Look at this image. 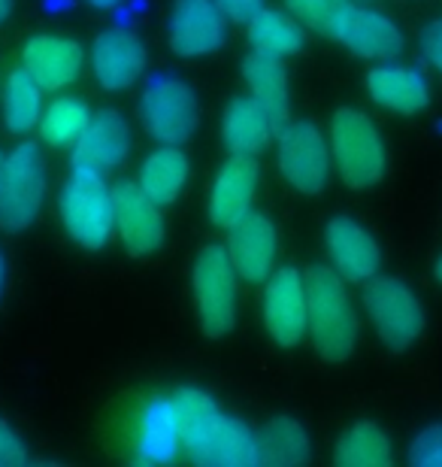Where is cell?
<instances>
[{
	"label": "cell",
	"mask_w": 442,
	"mask_h": 467,
	"mask_svg": "<svg viewBox=\"0 0 442 467\" xmlns=\"http://www.w3.org/2000/svg\"><path fill=\"white\" fill-rule=\"evenodd\" d=\"M182 428V452L203 467H255L258 431L242 419L224 413L203 389L182 386L173 391Z\"/></svg>",
	"instance_id": "obj_1"
},
{
	"label": "cell",
	"mask_w": 442,
	"mask_h": 467,
	"mask_svg": "<svg viewBox=\"0 0 442 467\" xmlns=\"http://www.w3.org/2000/svg\"><path fill=\"white\" fill-rule=\"evenodd\" d=\"M306 285V334L324 361H345L361 337V319L345 288V279L327 265L303 270Z\"/></svg>",
	"instance_id": "obj_2"
},
{
	"label": "cell",
	"mask_w": 442,
	"mask_h": 467,
	"mask_svg": "<svg viewBox=\"0 0 442 467\" xmlns=\"http://www.w3.org/2000/svg\"><path fill=\"white\" fill-rule=\"evenodd\" d=\"M331 161L340 173V180L355 192L373 189L382 182L388 155H385L382 134L375 121L355 107H340L331 119Z\"/></svg>",
	"instance_id": "obj_3"
},
{
	"label": "cell",
	"mask_w": 442,
	"mask_h": 467,
	"mask_svg": "<svg viewBox=\"0 0 442 467\" xmlns=\"http://www.w3.org/2000/svg\"><path fill=\"white\" fill-rule=\"evenodd\" d=\"M61 225L77 246L98 252L109 243L116 222H112V185L103 173L88 167H73L58 198Z\"/></svg>",
	"instance_id": "obj_4"
},
{
	"label": "cell",
	"mask_w": 442,
	"mask_h": 467,
	"mask_svg": "<svg viewBox=\"0 0 442 467\" xmlns=\"http://www.w3.org/2000/svg\"><path fill=\"white\" fill-rule=\"evenodd\" d=\"M237 279L240 276L224 246L210 243L197 252L191 267L194 316L210 340L228 337L237 325Z\"/></svg>",
	"instance_id": "obj_5"
},
{
	"label": "cell",
	"mask_w": 442,
	"mask_h": 467,
	"mask_svg": "<svg viewBox=\"0 0 442 467\" xmlns=\"http://www.w3.org/2000/svg\"><path fill=\"white\" fill-rule=\"evenodd\" d=\"M364 306L388 352H406L425 334V306L400 276H373L364 283Z\"/></svg>",
	"instance_id": "obj_6"
},
{
	"label": "cell",
	"mask_w": 442,
	"mask_h": 467,
	"mask_svg": "<svg viewBox=\"0 0 442 467\" xmlns=\"http://www.w3.org/2000/svg\"><path fill=\"white\" fill-rule=\"evenodd\" d=\"M46 155L36 143H18L0 164V228H31L46 201Z\"/></svg>",
	"instance_id": "obj_7"
},
{
	"label": "cell",
	"mask_w": 442,
	"mask_h": 467,
	"mask_svg": "<svg viewBox=\"0 0 442 467\" xmlns=\"http://www.w3.org/2000/svg\"><path fill=\"white\" fill-rule=\"evenodd\" d=\"M139 119L161 146H182L200 125V104L188 82L176 77H158L149 82L139 98Z\"/></svg>",
	"instance_id": "obj_8"
},
{
	"label": "cell",
	"mask_w": 442,
	"mask_h": 467,
	"mask_svg": "<svg viewBox=\"0 0 442 467\" xmlns=\"http://www.w3.org/2000/svg\"><path fill=\"white\" fill-rule=\"evenodd\" d=\"M327 40L340 43L357 58L370 61H394L403 52V31L385 13H375L370 6H357L352 0H343L331 16V22L322 31Z\"/></svg>",
	"instance_id": "obj_9"
},
{
	"label": "cell",
	"mask_w": 442,
	"mask_h": 467,
	"mask_svg": "<svg viewBox=\"0 0 442 467\" xmlns=\"http://www.w3.org/2000/svg\"><path fill=\"white\" fill-rule=\"evenodd\" d=\"M331 164V146L313 121H288L279 128V171L294 192H324Z\"/></svg>",
	"instance_id": "obj_10"
},
{
	"label": "cell",
	"mask_w": 442,
	"mask_h": 467,
	"mask_svg": "<svg viewBox=\"0 0 442 467\" xmlns=\"http://www.w3.org/2000/svg\"><path fill=\"white\" fill-rule=\"evenodd\" d=\"M112 222L130 255H152L164 243L161 207L137 182L121 180L112 185Z\"/></svg>",
	"instance_id": "obj_11"
},
{
	"label": "cell",
	"mask_w": 442,
	"mask_h": 467,
	"mask_svg": "<svg viewBox=\"0 0 442 467\" xmlns=\"http://www.w3.org/2000/svg\"><path fill=\"white\" fill-rule=\"evenodd\" d=\"M134 459L139 464H170L182 455L176 395H152L134 416Z\"/></svg>",
	"instance_id": "obj_12"
},
{
	"label": "cell",
	"mask_w": 442,
	"mask_h": 467,
	"mask_svg": "<svg viewBox=\"0 0 442 467\" xmlns=\"http://www.w3.org/2000/svg\"><path fill=\"white\" fill-rule=\"evenodd\" d=\"M228 18L212 0H176L167 22V46L179 58H206L224 46Z\"/></svg>",
	"instance_id": "obj_13"
},
{
	"label": "cell",
	"mask_w": 442,
	"mask_h": 467,
	"mask_svg": "<svg viewBox=\"0 0 442 467\" xmlns=\"http://www.w3.org/2000/svg\"><path fill=\"white\" fill-rule=\"evenodd\" d=\"M228 258L240 279L246 283H267V276L276 270L279 234L267 213L249 210L240 222L228 228Z\"/></svg>",
	"instance_id": "obj_14"
},
{
	"label": "cell",
	"mask_w": 442,
	"mask_h": 467,
	"mask_svg": "<svg viewBox=\"0 0 442 467\" xmlns=\"http://www.w3.org/2000/svg\"><path fill=\"white\" fill-rule=\"evenodd\" d=\"M264 328L282 349L297 347L306 337V285L294 267H279L267 276Z\"/></svg>",
	"instance_id": "obj_15"
},
{
	"label": "cell",
	"mask_w": 442,
	"mask_h": 467,
	"mask_svg": "<svg viewBox=\"0 0 442 467\" xmlns=\"http://www.w3.org/2000/svg\"><path fill=\"white\" fill-rule=\"evenodd\" d=\"M324 246L331 267L345 283H370L379 276L382 267V249L370 231L352 216H334L324 228Z\"/></svg>",
	"instance_id": "obj_16"
},
{
	"label": "cell",
	"mask_w": 442,
	"mask_h": 467,
	"mask_svg": "<svg viewBox=\"0 0 442 467\" xmlns=\"http://www.w3.org/2000/svg\"><path fill=\"white\" fill-rule=\"evenodd\" d=\"M86 49L61 34H36L22 46V67L43 91H61L79 79Z\"/></svg>",
	"instance_id": "obj_17"
},
{
	"label": "cell",
	"mask_w": 442,
	"mask_h": 467,
	"mask_svg": "<svg viewBox=\"0 0 442 467\" xmlns=\"http://www.w3.org/2000/svg\"><path fill=\"white\" fill-rule=\"evenodd\" d=\"M91 67L103 91H125L143 77L146 46L130 27H107L91 46Z\"/></svg>",
	"instance_id": "obj_18"
},
{
	"label": "cell",
	"mask_w": 442,
	"mask_h": 467,
	"mask_svg": "<svg viewBox=\"0 0 442 467\" xmlns=\"http://www.w3.org/2000/svg\"><path fill=\"white\" fill-rule=\"evenodd\" d=\"M130 155V125L118 109H98L91 113L86 130L73 146V167L109 173L128 161Z\"/></svg>",
	"instance_id": "obj_19"
},
{
	"label": "cell",
	"mask_w": 442,
	"mask_h": 467,
	"mask_svg": "<svg viewBox=\"0 0 442 467\" xmlns=\"http://www.w3.org/2000/svg\"><path fill=\"white\" fill-rule=\"evenodd\" d=\"M258 158L255 155H231L219 167L210 189V219L215 228L228 231L255 207L258 194Z\"/></svg>",
	"instance_id": "obj_20"
},
{
	"label": "cell",
	"mask_w": 442,
	"mask_h": 467,
	"mask_svg": "<svg viewBox=\"0 0 442 467\" xmlns=\"http://www.w3.org/2000/svg\"><path fill=\"white\" fill-rule=\"evenodd\" d=\"M366 95L373 98V104H379L388 113L397 116H416L425 113L430 104V86L425 73L406 64H379L366 73L364 79Z\"/></svg>",
	"instance_id": "obj_21"
},
{
	"label": "cell",
	"mask_w": 442,
	"mask_h": 467,
	"mask_svg": "<svg viewBox=\"0 0 442 467\" xmlns=\"http://www.w3.org/2000/svg\"><path fill=\"white\" fill-rule=\"evenodd\" d=\"M276 121L252 95H237L224 107L221 143L231 155H261L276 134Z\"/></svg>",
	"instance_id": "obj_22"
},
{
	"label": "cell",
	"mask_w": 442,
	"mask_h": 467,
	"mask_svg": "<svg viewBox=\"0 0 442 467\" xmlns=\"http://www.w3.org/2000/svg\"><path fill=\"white\" fill-rule=\"evenodd\" d=\"M242 79L249 86V95L272 116L276 128H285L291 121V88L285 61L276 58V55L252 52L242 61Z\"/></svg>",
	"instance_id": "obj_23"
},
{
	"label": "cell",
	"mask_w": 442,
	"mask_h": 467,
	"mask_svg": "<svg viewBox=\"0 0 442 467\" xmlns=\"http://www.w3.org/2000/svg\"><path fill=\"white\" fill-rule=\"evenodd\" d=\"M188 176H191V161L182 152V146H161L139 164L137 185L158 207H170L182 194Z\"/></svg>",
	"instance_id": "obj_24"
},
{
	"label": "cell",
	"mask_w": 442,
	"mask_h": 467,
	"mask_svg": "<svg viewBox=\"0 0 442 467\" xmlns=\"http://www.w3.org/2000/svg\"><path fill=\"white\" fill-rule=\"evenodd\" d=\"M258 455L261 464L270 467H297L313 459L306 428L291 416H272L258 428Z\"/></svg>",
	"instance_id": "obj_25"
},
{
	"label": "cell",
	"mask_w": 442,
	"mask_h": 467,
	"mask_svg": "<svg viewBox=\"0 0 442 467\" xmlns=\"http://www.w3.org/2000/svg\"><path fill=\"white\" fill-rule=\"evenodd\" d=\"M394 462V450L388 434L370 419L349 425L334 443L336 467H388Z\"/></svg>",
	"instance_id": "obj_26"
},
{
	"label": "cell",
	"mask_w": 442,
	"mask_h": 467,
	"mask_svg": "<svg viewBox=\"0 0 442 467\" xmlns=\"http://www.w3.org/2000/svg\"><path fill=\"white\" fill-rule=\"evenodd\" d=\"M246 27H249V43L255 52L288 58V55H297L303 49V25L291 13H282V9L261 6L246 22Z\"/></svg>",
	"instance_id": "obj_27"
},
{
	"label": "cell",
	"mask_w": 442,
	"mask_h": 467,
	"mask_svg": "<svg viewBox=\"0 0 442 467\" xmlns=\"http://www.w3.org/2000/svg\"><path fill=\"white\" fill-rule=\"evenodd\" d=\"M43 119V88L15 67L4 86V125L9 134H27Z\"/></svg>",
	"instance_id": "obj_28"
},
{
	"label": "cell",
	"mask_w": 442,
	"mask_h": 467,
	"mask_svg": "<svg viewBox=\"0 0 442 467\" xmlns=\"http://www.w3.org/2000/svg\"><path fill=\"white\" fill-rule=\"evenodd\" d=\"M88 119H91V109L86 100L64 95L43 109V119L36 128H40V137L46 146L70 149V146H77V140L82 137V130H86Z\"/></svg>",
	"instance_id": "obj_29"
},
{
	"label": "cell",
	"mask_w": 442,
	"mask_h": 467,
	"mask_svg": "<svg viewBox=\"0 0 442 467\" xmlns=\"http://www.w3.org/2000/svg\"><path fill=\"white\" fill-rule=\"evenodd\" d=\"M412 467H442V422H434L412 437L409 443Z\"/></svg>",
	"instance_id": "obj_30"
},
{
	"label": "cell",
	"mask_w": 442,
	"mask_h": 467,
	"mask_svg": "<svg viewBox=\"0 0 442 467\" xmlns=\"http://www.w3.org/2000/svg\"><path fill=\"white\" fill-rule=\"evenodd\" d=\"M343 0H285L288 13L297 18L300 25L309 27V31H324V25L331 22V16L336 13Z\"/></svg>",
	"instance_id": "obj_31"
},
{
	"label": "cell",
	"mask_w": 442,
	"mask_h": 467,
	"mask_svg": "<svg viewBox=\"0 0 442 467\" xmlns=\"http://www.w3.org/2000/svg\"><path fill=\"white\" fill-rule=\"evenodd\" d=\"M27 462H31V455H27L22 434L0 416V467H22Z\"/></svg>",
	"instance_id": "obj_32"
},
{
	"label": "cell",
	"mask_w": 442,
	"mask_h": 467,
	"mask_svg": "<svg viewBox=\"0 0 442 467\" xmlns=\"http://www.w3.org/2000/svg\"><path fill=\"white\" fill-rule=\"evenodd\" d=\"M421 55H425L430 67L442 73V18L425 27V34H421Z\"/></svg>",
	"instance_id": "obj_33"
},
{
	"label": "cell",
	"mask_w": 442,
	"mask_h": 467,
	"mask_svg": "<svg viewBox=\"0 0 442 467\" xmlns=\"http://www.w3.org/2000/svg\"><path fill=\"white\" fill-rule=\"evenodd\" d=\"M212 4L221 9V16L228 18V22L246 25L249 18L264 6V0H212Z\"/></svg>",
	"instance_id": "obj_34"
},
{
	"label": "cell",
	"mask_w": 442,
	"mask_h": 467,
	"mask_svg": "<svg viewBox=\"0 0 442 467\" xmlns=\"http://www.w3.org/2000/svg\"><path fill=\"white\" fill-rule=\"evenodd\" d=\"M13 9H15V0H0V25L13 16Z\"/></svg>",
	"instance_id": "obj_35"
},
{
	"label": "cell",
	"mask_w": 442,
	"mask_h": 467,
	"mask_svg": "<svg viewBox=\"0 0 442 467\" xmlns=\"http://www.w3.org/2000/svg\"><path fill=\"white\" fill-rule=\"evenodd\" d=\"M4 288H6V255L0 252V297H4Z\"/></svg>",
	"instance_id": "obj_36"
},
{
	"label": "cell",
	"mask_w": 442,
	"mask_h": 467,
	"mask_svg": "<svg viewBox=\"0 0 442 467\" xmlns=\"http://www.w3.org/2000/svg\"><path fill=\"white\" fill-rule=\"evenodd\" d=\"M88 4L94 6V9H116L121 0H88Z\"/></svg>",
	"instance_id": "obj_37"
},
{
	"label": "cell",
	"mask_w": 442,
	"mask_h": 467,
	"mask_svg": "<svg viewBox=\"0 0 442 467\" xmlns=\"http://www.w3.org/2000/svg\"><path fill=\"white\" fill-rule=\"evenodd\" d=\"M434 276H437V283L442 285V255L437 258V265H434Z\"/></svg>",
	"instance_id": "obj_38"
},
{
	"label": "cell",
	"mask_w": 442,
	"mask_h": 467,
	"mask_svg": "<svg viewBox=\"0 0 442 467\" xmlns=\"http://www.w3.org/2000/svg\"><path fill=\"white\" fill-rule=\"evenodd\" d=\"M0 164H4V155H0Z\"/></svg>",
	"instance_id": "obj_39"
}]
</instances>
